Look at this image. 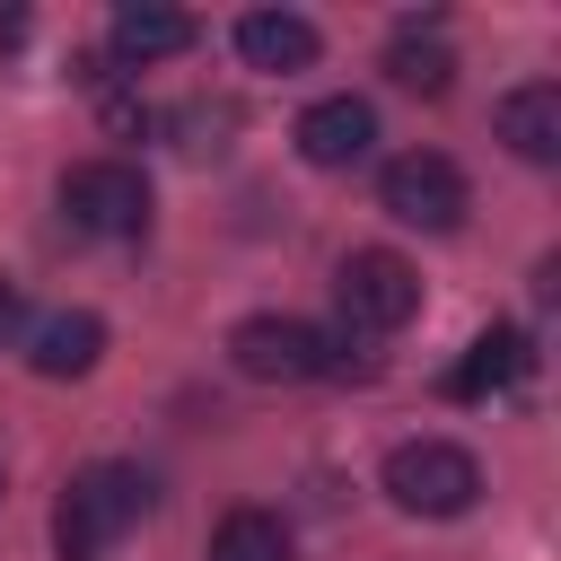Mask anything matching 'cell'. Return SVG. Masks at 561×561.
<instances>
[{
    "label": "cell",
    "instance_id": "1",
    "mask_svg": "<svg viewBox=\"0 0 561 561\" xmlns=\"http://www.w3.org/2000/svg\"><path fill=\"white\" fill-rule=\"evenodd\" d=\"M140 508H149V473L140 465H88L53 508V552L61 561H96L105 543H123V526H140Z\"/></svg>",
    "mask_w": 561,
    "mask_h": 561
},
{
    "label": "cell",
    "instance_id": "2",
    "mask_svg": "<svg viewBox=\"0 0 561 561\" xmlns=\"http://www.w3.org/2000/svg\"><path fill=\"white\" fill-rule=\"evenodd\" d=\"M377 482H386V500H394L403 517H465V508L482 500V465H473L456 438H403Z\"/></svg>",
    "mask_w": 561,
    "mask_h": 561
},
{
    "label": "cell",
    "instance_id": "3",
    "mask_svg": "<svg viewBox=\"0 0 561 561\" xmlns=\"http://www.w3.org/2000/svg\"><path fill=\"white\" fill-rule=\"evenodd\" d=\"M333 298H342V342H351V333L377 342V333H403V324L421 316V272H412L403 254H386V245H359V254H342Z\"/></svg>",
    "mask_w": 561,
    "mask_h": 561
},
{
    "label": "cell",
    "instance_id": "4",
    "mask_svg": "<svg viewBox=\"0 0 561 561\" xmlns=\"http://www.w3.org/2000/svg\"><path fill=\"white\" fill-rule=\"evenodd\" d=\"M377 210L421 237H456L465 228V167L447 149H403L377 167Z\"/></svg>",
    "mask_w": 561,
    "mask_h": 561
},
{
    "label": "cell",
    "instance_id": "5",
    "mask_svg": "<svg viewBox=\"0 0 561 561\" xmlns=\"http://www.w3.org/2000/svg\"><path fill=\"white\" fill-rule=\"evenodd\" d=\"M228 359H237V377H254V386H307V377H333V368H342V342L316 333L307 316H245V324L228 333Z\"/></svg>",
    "mask_w": 561,
    "mask_h": 561
},
{
    "label": "cell",
    "instance_id": "6",
    "mask_svg": "<svg viewBox=\"0 0 561 561\" xmlns=\"http://www.w3.org/2000/svg\"><path fill=\"white\" fill-rule=\"evenodd\" d=\"M61 219L79 237H140L149 228V175L131 158H88L61 175Z\"/></svg>",
    "mask_w": 561,
    "mask_h": 561
},
{
    "label": "cell",
    "instance_id": "7",
    "mask_svg": "<svg viewBox=\"0 0 561 561\" xmlns=\"http://www.w3.org/2000/svg\"><path fill=\"white\" fill-rule=\"evenodd\" d=\"M289 140H298L307 167H359V158L377 149V105H368V96H316Z\"/></svg>",
    "mask_w": 561,
    "mask_h": 561
},
{
    "label": "cell",
    "instance_id": "8",
    "mask_svg": "<svg viewBox=\"0 0 561 561\" xmlns=\"http://www.w3.org/2000/svg\"><path fill=\"white\" fill-rule=\"evenodd\" d=\"M105 44H114V61L149 70V61L193 53V18H184V9H167V0H123V9L105 18Z\"/></svg>",
    "mask_w": 561,
    "mask_h": 561
},
{
    "label": "cell",
    "instance_id": "9",
    "mask_svg": "<svg viewBox=\"0 0 561 561\" xmlns=\"http://www.w3.org/2000/svg\"><path fill=\"white\" fill-rule=\"evenodd\" d=\"M237 53H245V70H316V53H324V35H316V18H298V9H245L237 18Z\"/></svg>",
    "mask_w": 561,
    "mask_h": 561
},
{
    "label": "cell",
    "instance_id": "10",
    "mask_svg": "<svg viewBox=\"0 0 561 561\" xmlns=\"http://www.w3.org/2000/svg\"><path fill=\"white\" fill-rule=\"evenodd\" d=\"M96 359H105V316H88V307L35 316V333H26V368L35 377H88Z\"/></svg>",
    "mask_w": 561,
    "mask_h": 561
},
{
    "label": "cell",
    "instance_id": "11",
    "mask_svg": "<svg viewBox=\"0 0 561 561\" xmlns=\"http://www.w3.org/2000/svg\"><path fill=\"white\" fill-rule=\"evenodd\" d=\"M491 123H500V140H508L526 167H552V158H561V88H552V79L508 88V96L491 105Z\"/></svg>",
    "mask_w": 561,
    "mask_h": 561
},
{
    "label": "cell",
    "instance_id": "12",
    "mask_svg": "<svg viewBox=\"0 0 561 561\" xmlns=\"http://www.w3.org/2000/svg\"><path fill=\"white\" fill-rule=\"evenodd\" d=\"M526 359H535V351H526V333H517V324H482V333L465 342V359L447 368V394H456V403H482V394L517 386V377H526Z\"/></svg>",
    "mask_w": 561,
    "mask_h": 561
},
{
    "label": "cell",
    "instance_id": "13",
    "mask_svg": "<svg viewBox=\"0 0 561 561\" xmlns=\"http://www.w3.org/2000/svg\"><path fill=\"white\" fill-rule=\"evenodd\" d=\"M386 79H394V88H412V96H447V79H456L447 35H438V26H403V35L386 44Z\"/></svg>",
    "mask_w": 561,
    "mask_h": 561
},
{
    "label": "cell",
    "instance_id": "14",
    "mask_svg": "<svg viewBox=\"0 0 561 561\" xmlns=\"http://www.w3.org/2000/svg\"><path fill=\"white\" fill-rule=\"evenodd\" d=\"M210 561H289V526L272 508H228L210 526Z\"/></svg>",
    "mask_w": 561,
    "mask_h": 561
},
{
    "label": "cell",
    "instance_id": "15",
    "mask_svg": "<svg viewBox=\"0 0 561 561\" xmlns=\"http://www.w3.org/2000/svg\"><path fill=\"white\" fill-rule=\"evenodd\" d=\"M9 307H18V289H9V280H0V316H9Z\"/></svg>",
    "mask_w": 561,
    "mask_h": 561
}]
</instances>
